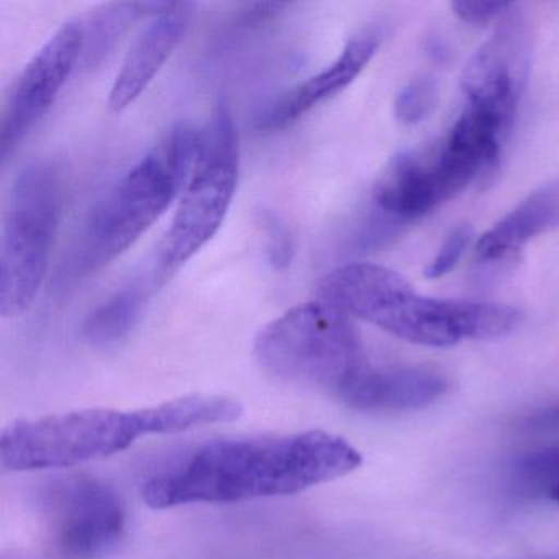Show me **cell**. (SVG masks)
<instances>
[{
	"instance_id": "obj_1",
	"label": "cell",
	"mask_w": 559,
	"mask_h": 559,
	"mask_svg": "<svg viewBox=\"0 0 559 559\" xmlns=\"http://www.w3.org/2000/svg\"><path fill=\"white\" fill-rule=\"evenodd\" d=\"M361 464V453L329 431L217 440L150 477L143 499L153 509H171L293 496Z\"/></svg>"
},
{
	"instance_id": "obj_2",
	"label": "cell",
	"mask_w": 559,
	"mask_h": 559,
	"mask_svg": "<svg viewBox=\"0 0 559 559\" xmlns=\"http://www.w3.org/2000/svg\"><path fill=\"white\" fill-rule=\"evenodd\" d=\"M243 407L225 395H186L139 411L84 408L19 420L0 437L5 471H41L103 460L148 435L181 433L237 420Z\"/></svg>"
},
{
	"instance_id": "obj_3",
	"label": "cell",
	"mask_w": 559,
	"mask_h": 559,
	"mask_svg": "<svg viewBox=\"0 0 559 559\" xmlns=\"http://www.w3.org/2000/svg\"><path fill=\"white\" fill-rule=\"evenodd\" d=\"M322 302L415 345L496 340L520 325L519 310L500 304L457 302L420 296L395 271L371 263L336 267L317 286Z\"/></svg>"
},
{
	"instance_id": "obj_4",
	"label": "cell",
	"mask_w": 559,
	"mask_h": 559,
	"mask_svg": "<svg viewBox=\"0 0 559 559\" xmlns=\"http://www.w3.org/2000/svg\"><path fill=\"white\" fill-rule=\"evenodd\" d=\"M202 132L173 127L90 212L74 258L78 276L126 253L181 194L201 152Z\"/></svg>"
},
{
	"instance_id": "obj_5",
	"label": "cell",
	"mask_w": 559,
	"mask_h": 559,
	"mask_svg": "<svg viewBox=\"0 0 559 559\" xmlns=\"http://www.w3.org/2000/svg\"><path fill=\"white\" fill-rule=\"evenodd\" d=\"M254 358L271 378L346 407L374 369L352 317L322 300L300 304L261 329Z\"/></svg>"
},
{
	"instance_id": "obj_6",
	"label": "cell",
	"mask_w": 559,
	"mask_h": 559,
	"mask_svg": "<svg viewBox=\"0 0 559 559\" xmlns=\"http://www.w3.org/2000/svg\"><path fill=\"white\" fill-rule=\"evenodd\" d=\"M64 188L51 163L25 166L12 186L0 240V313L14 319L34 306L63 217Z\"/></svg>"
},
{
	"instance_id": "obj_7",
	"label": "cell",
	"mask_w": 559,
	"mask_h": 559,
	"mask_svg": "<svg viewBox=\"0 0 559 559\" xmlns=\"http://www.w3.org/2000/svg\"><path fill=\"white\" fill-rule=\"evenodd\" d=\"M240 176V146L234 116L222 100L207 129L201 152L182 189L171 227L156 253L155 281L165 280L188 263L215 237L230 211Z\"/></svg>"
},
{
	"instance_id": "obj_8",
	"label": "cell",
	"mask_w": 559,
	"mask_h": 559,
	"mask_svg": "<svg viewBox=\"0 0 559 559\" xmlns=\"http://www.w3.org/2000/svg\"><path fill=\"white\" fill-rule=\"evenodd\" d=\"M41 512L53 552L61 559L100 558L126 535L122 497L96 477L68 476L48 484Z\"/></svg>"
},
{
	"instance_id": "obj_9",
	"label": "cell",
	"mask_w": 559,
	"mask_h": 559,
	"mask_svg": "<svg viewBox=\"0 0 559 559\" xmlns=\"http://www.w3.org/2000/svg\"><path fill=\"white\" fill-rule=\"evenodd\" d=\"M530 55L528 25L509 12L464 70L461 87L467 107L509 130L528 78Z\"/></svg>"
},
{
	"instance_id": "obj_10",
	"label": "cell",
	"mask_w": 559,
	"mask_h": 559,
	"mask_svg": "<svg viewBox=\"0 0 559 559\" xmlns=\"http://www.w3.org/2000/svg\"><path fill=\"white\" fill-rule=\"evenodd\" d=\"M84 53L83 22L70 21L28 61L12 87L0 126V155L21 145L51 109Z\"/></svg>"
},
{
	"instance_id": "obj_11",
	"label": "cell",
	"mask_w": 559,
	"mask_h": 559,
	"mask_svg": "<svg viewBox=\"0 0 559 559\" xmlns=\"http://www.w3.org/2000/svg\"><path fill=\"white\" fill-rule=\"evenodd\" d=\"M474 176L444 155L421 162L412 153H402L389 163L376 186V204L381 211L401 218H417L460 194Z\"/></svg>"
},
{
	"instance_id": "obj_12",
	"label": "cell",
	"mask_w": 559,
	"mask_h": 559,
	"mask_svg": "<svg viewBox=\"0 0 559 559\" xmlns=\"http://www.w3.org/2000/svg\"><path fill=\"white\" fill-rule=\"evenodd\" d=\"M379 40L378 32L372 28L358 32L330 67L267 104L257 117L258 129L264 132L286 129L319 104L345 91L374 57Z\"/></svg>"
},
{
	"instance_id": "obj_13",
	"label": "cell",
	"mask_w": 559,
	"mask_h": 559,
	"mask_svg": "<svg viewBox=\"0 0 559 559\" xmlns=\"http://www.w3.org/2000/svg\"><path fill=\"white\" fill-rule=\"evenodd\" d=\"M192 5L168 2L133 41L117 73L109 96V109L122 112L132 106L181 44L191 22Z\"/></svg>"
},
{
	"instance_id": "obj_14",
	"label": "cell",
	"mask_w": 559,
	"mask_h": 559,
	"mask_svg": "<svg viewBox=\"0 0 559 559\" xmlns=\"http://www.w3.org/2000/svg\"><path fill=\"white\" fill-rule=\"evenodd\" d=\"M447 389V378L437 369L425 366L374 368L349 408L359 412L418 411L437 402Z\"/></svg>"
},
{
	"instance_id": "obj_15",
	"label": "cell",
	"mask_w": 559,
	"mask_h": 559,
	"mask_svg": "<svg viewBox=\"0 0 559 559\" xmlns=\"http://www.w3.org/2000/svg\"><path fill=\"white\" fill-rule=\"evenodd\" d=\"M559 224V185H549L520 202L477 241V257L496 261Z\"/></svg>"
},
{
	"instance_id": "obj_16",
	"label": "cell",
	"mask_w": 559,
	"mask_h": 559,
	"mask_svg": "<svg viewBox=\"0 0 559 559\" xmlns=\"http://www.w3.org/2000/svg\"><path fill=\"white\" fill-rule=\"evenodd\" d=\"M148 296V284L142 281H135L117 290L84 320V340L96 348L119 345L142 319Z\"/></svg>"
},
{
	"instance_id": "obj_17",
	"label": "cell",
	"mask_w": 559,
	"mask_h": 559,
	"mask_svg": "<svg viewBox=\"0 0 559 559\" xmlns=\"http://www.w3.org/2000/svg\"><path fill=\"white\" fill-rule=\"evenodd\" d=\"M168 2H153V4H136V2H123V4H107L97 9L87 19L84 27V55L87 64L99 63L109 51L116 47L117 40L132 27L135 22L145 15L155 17L166 8Z\"/></svg>"
},
{
	"instance_id": "obj_18",
	"label": "cell",
	"mask_w": 559,
	"mask_h": 559,
	"mask_svg": "<svg viewBox=\"0 0 559 559\" xmlns=\"http://www.w3.org/2000/svg\"><path fill=\"white\" fill-rule=\"evenodd\" d=\"M437 103V81L430 76L417 78L399 91L394 103L395 117L405 126H415L430 116Z\"/></svg>"
},
{
	"instance_id": "obj_19",
	"label": "cell",
	"mask_w": 559,
	"mask_h": 559,
	"mask_svg": "<svg viewBox=\"0 0 559 559\" xmlns=\"http://www.w3.org/2000/svg\"><path fill=\"white\" fill-rule=\"evenodd\" d=\"M260 225L266 240V254L274 267L289 266L293 260V237L284 222L273 212L264 211L260 214Z\"/></svg>"
},
{
	"instance_id": "obj_20",
	"label": "cell",
	"mask_w": 559,
	"mask_h": 559,
	"mask_svg": "<svg viewBox=\"0 0 559 559\" xmlns=\"http://www.w3.org/2000/svg\"><path fill=\"white\" fill-rule=\"evenodd\" d=\"M469 240V228L461 227L454 230L453 234L444 240V243L441 245L440 251H438L433 261L428 264L427 270H425V276L430 277V280H438V277L450 273V271L456 266L461 257H463Z\"/></svg>"
},
{
	"instance_id": "obj_21",
	"label": "cell",
	"mask_w": 559,
	"mask_h": 559,
	"mask_svg": "<svg viewBox=\"0 0 559 559\" xmlns=\"http://www.w3.org/2000/svg\"><path fill=\"white\" fill-rule=\"evenodd\" d=\"M510 8L512 5L507 2H483V0H476V2L457 0L451 4V9L456 12L457 17L471 25L489 24L496 19H502L503 15L509 14Z\"/></svg>"
},
{
	"instance_id": "obj_22",
	"label": "cell",
	"mask_w": 559,
	"mask_h": 559,
	"mask_svg": "<svg viewBox=\"0 0 559 559\" xmlns=\"http://www.w3.org/2000/svg\"><path fill=\"white\" fill-rule=\"evenodd\" d=\"M549 499L559 506V483L552 484V486L549 487Z\"/></svg>"
}]
</instances>
